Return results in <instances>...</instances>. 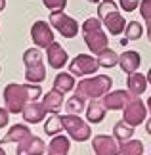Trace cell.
Listing matches in <instances>:
<instances>
[{
  "label": "cell",
  "mask_w": 151,
  "mask_h": 155,
  "mask_svg": "<svg viewBox=\"0 0 151 155\" xmlns=\"http://www.w3.org/2000/svg\"><path fill=\"white\" fill-rule=\"evenodd\" d=\"M88 2H103V0H88Z\"/></svg>",
  "instance_id": "cell-33"
},
{
  "label": "cell",
  "mask_w": 151,
  "mask_h": 155,
  "mask_svg": "<svg viewBox=\"0 0 151 155\" xmlns=\"http://www.w3.org/2000/svg\"><path fill=\"white\" fill-rule=\"evenodd\" d=\"M128 88H130V92L134 94V96L143 94L146 88H147V77H143L140 73H132L128 77Z\"/></svg>",
  "instance_id": "cell-13"
},
{
  "label": "cell",
  "mask_w": 151,
  "mask_h": 155,
  "mask_svg": "<svg viewBox=\"0 0 151 155\" xmlns=\"http://www.w3.org/2000/svg\"><path fill=\"white\" fill-rule=\"evenodd\" d=\"M94 147L98 155H117L119 153V147L115 144V140L109 138V136H98L94 142Z\"/></svg>",
  "instance_id": "cell-11"
},
{
  "label": "cell",
  "mask_w": 151,
  "mask_h": 155,
  "mask_svg": "<svg viewBox=\"0 0 151 155\" xmlns=\"http://www.w3.org/2000/svg\"><path fill=\"white\" fill-rule=\"evenodd\" d=\"M56 88H59V92H65L69 88H73V79L69 75H57L56 77Z\"/></svg>",
  "instance_id": "cell-21"
},
{
  "label": "cell",
  "mask_w": 151,
  "mask_h": 155,
  "mask_svg": "<svg viewBox=\"0 0 151 155\" xmlns=\"http://www.w3.org/2000/svg\"><path fill=\"white\" fill-rule=\"evenodd\" d=\"M146 130H147V132L151 134V119H149V121H147V127H146Z\"/></svg>",
  "instance_id": "cell-30"
},
{
  "label": "cell",
  "mask_w": 151,
  "mask_h": 155,
  "mask_svg": "<svg viewBox=\"0 0 151 155\" xmlns=\"http://www.w3.org/2000/svg\"><path fill=\"white\" fill-rule=\"evenodd\" d=\"M98 63H100V65H103V67H115V65L119 63V56H117V54H115L113 50L105 48L103 52L100 54V59H98Z\"/></svg>",
  "instance_id": "cell-16"
},
{
  "label": "cell",
  "mask_w": 151,
  "mask_h": 155,
  "mask_svg": "<svg viewBox=\"0 0 151 155\" xmlns=\"http://www.w3.org/2000/svg\"><path fill=\"white\" fill-rule=\"evenodd\" d=\"M98 14L100 17L105 21V27L109 29L111 35H120L126 29V21L124 17L117 12V4L113 0H103L98 8Z\"/></svg>",
  "instance_id": "cell-1"
},
{
  "label": "cell",
  "mask_w": 151,
  "mask_h": 155,
  "mask_svg": "<svg viewBox=\"0 0 151 155\" xmlns=\"http://www.w3.org/2000/svg\"><path fill=\"white\" fill-rule=\"evenodd\" d=\"M119 61H120V67H123L128 75H132V73H136L138 67H140V54L138 52H124Z\"/></svg>",
  "instance_id": "cell-12"
},
{
  "label": "cell",
  "mask_w": 151,
  "mask_h": 155,
  "mask_svg": "<svg viewBox=\"0 0 151 155\" xmlns=\"http://www.w3.org/2000/svg\"><path fill=\"white\" fill-rule=\"evenodd\" d=\"M69 150V144H67V140L65 138H56L52 142V146H50V155H65Z\"/></svg>",
  "instance_id": "cell-17"
},
{
  "label": "cell",
  "mask_w": 151,
  "mask_h": 155,
  "mask_svg": "<svg viewBox=\"0 0 151 155\" xmlns=\"http://www.w3.org/2000/svg\"><path fill=\"white\" fill-rule=\"evenodd\" d=\"M124 33H126V38H128V40H138V38L142 37L143 29H142V25L138 21H130L128 25H126Z\"/></svg>",
  "instance_id": "cell-18"
},
{
  "label": "cell",
  "mask_w": 151,
  "mask_h": 155,
  "mask_svg": "<svg viewBox=\"0 0 151 155\" xmlns=\"http://www.w3.org/2000/svg\"><path fill=\"white\" fill-rule=\"evenodd\" d=\"M25 61H27V79L29 81H42L44 79V65L40 59L38 50H29L25 54Z\"/></svg>",
  "instance_id": "cell-5"
},
{
  "label": "cell",
  "mask_w": 151,
  "mask_h": 155,
  "mask_svg": "<svg viewBox=\"0 0 151 155\" xmlns=\"http://www.w3.org/2000/svg\"><path fill=\"white\" fill-rule=\"evenodd\" d=\"M65 4H67V0H44V6L52 12H63Z\"/></svg>",
  "instance_id": "cell-26"
},
{
  "label": "cell",
  "mask_w": 151,
  "mask_h": 155,
  "mask_svg": "<svg viewBox=\"0 0 151 155\" xmlns=\"http://www.w3.org/2000/svg\"><path fill=\"white\" fill-rule=\"evenodd\" d=\"M140 14L147 21V25L151 23V0H142L140 2Z\"/></svg>",
  "instance_id": "cell-24"
},
{
  "label": "cell",
  "mask_w": 151,
  "mask_h": 155,
  "mask_svg": "<svg viewBox=\"0 0 151 155\" xmlns=\"http://www.w3.org/2000/svg\"><path fill=\"white\" fill-rule=\"evenodd\" d=\"M130 100V96H128V92H115V94H111V96H107L105 98V105L107 107H111V109H119L120 105H124L126 102Z\"/></svg>",
  "instance_id": "cell-14"
},
{
  "label": "cell",
  "mask_w": 151,
  "mask_h": 155,
  "mask_svg": "<svg viewBox=\"0 0 151 155\" xmlns=\"http://www.w3.org/2000/svg\"><path fill=\"white\" fill-rule=\"evenodd\" d=\"M120 151H123V155H142L143 146L140 140H130V142H124L120 146Z\"/></svg>",
  "instance_id": "cell-15"
},
{
  "label": "cell",
  "mask_w": 151,
  "mask_h": 155,
  "mask_svg": "<svg viewBox=\"0 0 151 155\" xmlns=\"http://www.w3.org/2000/svg\"><path fill=\"white\" fill-rule=\"evenodd\" d=\"M61 121H63V124H67L69 132L75 136V140H86L88 136H90V128L84 127V123L80 121V119H77V117H65V119H61Z\"/></svg>",
  "instance_id": "cell-9"
},
{
  "label": "cell",
  "mask_w": 151,
  "mask_h": 155,
  "mask_svg": "<svg viewBox=\"0 0 151 155\" xmlns=\"http://www.w3.org/2000/svg\"><path fill=\"white\" fill-rule=\"evenodd\" d=\"M147 105H149V111H151V98H149V102H147Z\"/></svg>",
  "instance_id": "cell-34"
},
{
  "label": "cell",
  "mask_w": 151,
  "mask_h": 155,
  "mask_svg": "<svg viewBox=\"0 0 151 155\" xmlns=\"http://www.w3.org/2000/svg\"><path fill=\"white\" fill-rule=\"evenodd\" d=\"M61 124H63V121L61 119H57V117H52L50 121H48V124H46V132L48 134H56L59 128H61Z\"/></svg>",
  "instance_id": "cell-25"
},
{
  "label": "cell",
  "mask_w": 151,
  "mask_h": 155,
  "mask_svg": "<svg viewBox=\"0 0 151 155\" xmlns=\"http://www.w3.org/2000/svg\"><path fill=\"white\" fill-rule=\"evenodd\" d=\"M82 109V100L80 98H73V100H71V102H69V111H80Z\"/></svg>",
  "instance_id": "cell-28"
},
{
  "label": "cell",
  "mask_w": 151,
  "mask_h": 155,
  "mask_svg": "<svg viewBox=\"0 0 151 155\" xmlns=\"http://www.w3.org/2000/svg\"><path fill=\"white\" fill-rule=\"evenodd\" d=\"M147 82L151 84V69H149V73H147Z\"/></svg>",
  "instance_id": "cell-31"
},
{
  "label": "cell",
  "mask_w": 151,
  "mask_h": 155,
  "mask_svg": "<svg viewBox=\"0 0 151 155\" xmlns=\"http://www.w3.org/2000/svg\"><path fill=\"white\" fill-rule=\"evenodd\" d=\"M111 86V79L109 77H98V79L94 81H84L78 84V92L82 94V96H101V94H105V90Z\"/></svg>",
  "instance_id": "cell-4"
},
{
  "label": "cell",
  "mask_w": 151,
  "mask_h": 155,
  "mask_svg": "<svg viewBox=\"0 0 151 155\" xmlns=\"http://www.w3.org/2000/svg\"><path fill=\"white\" fill-rule=\"evenodd\" d=\"M132 132H134V128L128 127L126 123H117V127H115V134H117V138H120V142L130 138Z\"/></svg>",
  "instance_id": "cell-20"
},
{
  "label": "cell",
  "mask_w": 151,
  "mask_h": 155,
  "mask_svg": "<svg viewBox=\"0 0 151 155\" xmlns=\"http://www.w3.org/2000/svg\"><path fill=\"white\" fill-rule=\"evenodd\" d=\"M33 40H34L38 46H50V44L54 42L52 29L48 27L44 21H37V23L33 25Z\"/></svg>",
  "instance_id": "cell-8"
},
{
  "label": "cell",
  "mask_w": 151,
  "mask_h": 155,
  "mask_svg": "<svg viewBox=\"0 0 151 155\" xmlns=\"http://www.w3.org/2000/svg\"><path fill=\"white\" fill-rule=\"evenodd\" d=\"M100 67L98 59L90 58V56H77L71 63V71L75 75H88V73H94L96 69Z\"/></svg>",
  "instance_id": "cell-7"
},
{
  "label": "cell",
  "mask_w": 151,
  "mask_h": 155,
  "mask_svg": "<svg viewBox=\"0 0 151 155\" xmlns=\"http://www.w3.org/2000/svg\"><path fill=\"white\" fill-rule=\"evenodd\" d=\"M25 117H27V121H33V123L40 121V119L44 117V107H38V105H33V107H29V109H27V113H25Z\"/></svg>",
  "instance_id": "cell-22"
},
{
  "label": "cell",
  "mask_w": 151,
  "mask_h": 155,
  "mask_svg": "<svg viewBox=\"0 0 151 155\" xmlns=\"http://www.w3.org/2000/svg\"><path fill=\"white\" fill-rule=\"evenodd\" d=\"M4 4H6V2H4V0H0V10H2V8H4Z\"/></svg>",
  "instance_id": "cell-32"
},
{
  "label": "cell",
  "mask_w": 151,
  "mask_h": 155,
  "mask_svg": "<svg viewBox=\"0 0 151 155\" xmlns=\"http://www.w3.org/2000/svg\"><path fill=\"white\" fill-rule=\"evenodd\" d=\"M103 107L101 105H98V104H92L90 105V109H88V119L92 123H98V121H101V117H103Z\"/></svg>",
  "instance_id": "cell-23"
},
{
  "label": "cell",
  "mask_w": 151,
  "mask_h": 155,
  "mask_svg": "<svg viewBox=\"0 0 151 155\" xmlns=\"http://www.w3.org/2000/svg\"><path fill=\"white\" fill-rule=\"evenodd\" d=\"M140 6V0H120V8L124 12H134Z\"/></svg>",
  "instance_id": "cell-27"
},
{
  "label": "cell",
  "mask_w": 151,
  "mask_h": 155,
  "mask_svg": "<svg viewBox=\"0 0 151 155\" xmlns=\"http://www.w3.org/2000/svg\"><path fill=\"white\" fill-rule=\"evenodd\" d=\"M48 61H50L52 67L59 69V67L65 65V61H67V54H65V50L59 44L52 42L50 46H48Z\"/></svg>",
  "instance_id": "cell-10"
},
{
  "label": "cell",
  "mask_w": 151,
  "mask_h": 155,
  "mask_svg": "<svg viewBox=\"0 0 151 155\" xmlns=\"http://www.w3.org/2000/svg\"><path fill=\"white\" fill-rule=\"evenodd\" d=\"M50 23L57 29L59 33L63 35V37H67V38H73L75 35L78 33V25H77V21H75V19H71L69 15H65L63 12H52V15H50Z\"/></svg>",
  "instance_id": "cell-3"
},
{
  "label": "cell",
  "mask_w": 151,
  "mask_h": 155,
  "mask_svg": "<svg viewBox=\"0 0 151 155\" xmlns=\"http://www.w3.org/2000/svg\"><path fill=\"white\" fill-rule=\"evenodd\" d=\"M147 37H149V42H151V23L147 25Z\"/></svg>",
  "instance_id": "cell-29"
},
{
  "label": "cell",
  "mask_w": 151,
  "mask_h": 155,
  "mask_svg": "<svg viewBox=\"0 0 151 155\" xmlns=\"http://www.w3.org/2000/svg\"><path fill=\"white\" fill-rule=\"evenodd\" d=\"M146 107H143L142 100L140 98H132L128 105H126V111H124V121L132 124V127H136V124L143 123V119H146Z\"/></svg>",
  "instance_id": "cell-6"
},
{
  "label": "cell",
  "mask_w": 151,
  "mask_h": 155,
  "mask_svg": "<svg viewBox=\"0 0 151 155\" xmlns=\"http://www.w3.org/2000/svg\"><path fill=\"white\" fill-rule=\"evenodd\" d=\"M82 31H84V40H86V44L90 46L92 52L101 54L107 48V37L101 31V25L98 19H86L82 25Z\"/></svg>",
  "instance_id": "cell-2"
},
{
  "label": "cell",
  "mask_w": 151,
  "mask_h": 155,
  "mask_svg": "<svg viewBox=\"0 0 151 155\" xmlns=\"http://www.w3.org/2000/svg\"><path fill=\"white\" fill-rule=\"evenodd\" d=\"M59 104H61V94H57V92H50L46 96L44 100V109L48 111H54V109H57Z\"/></svg>",
  "instance_id": "cell-19"
}]
</instances>
